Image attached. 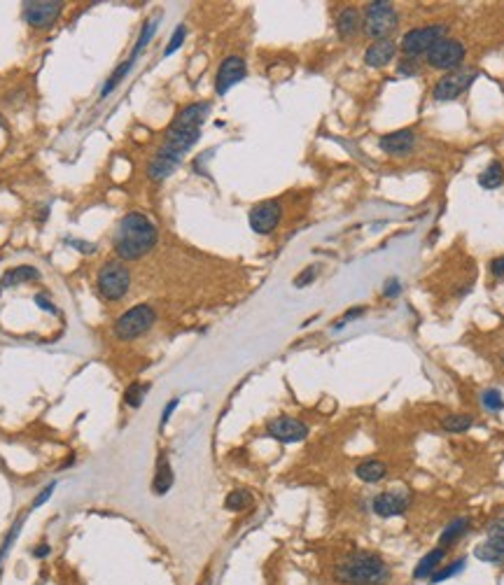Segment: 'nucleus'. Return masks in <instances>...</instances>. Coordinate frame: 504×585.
Returning a JSON list of instances; mask_svg holds the SVG:
<instances>
[{"label": "nucleus", "mask_w": 504, "mask_h": 585, "mask_svg": "<svg viewBox=\"0 0 504 585\" xmlns=\"http://www.w3.org/2000/svg\"><path fill=\"white\" fill-rule=\"evenodd\" d=\"M157 238H159V231L148 215H143V212H129V215H124L122 222H119L112 248H115L119 259H124V262H136V259L145 257L152 248H155Z\"/></svg>", "instance_id": "1"}, {"label": "nucleus", "mask_w": 504, "mask_h": 585, "mask_svg": "<svg viewBox=\"0 0 504 585\" xmlns=\"http://www.w3.org/2000/svg\"><path fill=\"white\" fill-rule=\"evenodd\" d=\"M334 578L343 585H386L390 581V567L381 555L357 550L334 569Z\"/></svg>", "instance_id": "2"}, {"label": "nucleus", "mask_w": 504, "mask_h": 585, "mask_svg": "<svg viewBox=\"0 0 504 585\" xmlns=\"http://www.w3.org/2000/svg\"><path fill=\"white\" fill-rule=\"evenodd\" d=\"M157 324V310L152 308L150 303H138L134 308H129L126 312L117 317L115 322V336L119 341H136V338H141L143 334H148V331Z\"/></svg>", "instance_id": "3"}, {"label": "nucleus", "mask_w": 504, "mask_h": 585, "mask_svg": "<svg viewBox=\"0 0 504 585\" xmlns=\"http://www.w3.org/2000/svg\"><path fill=\"white\" fill-rule=\"evenodd\" d=\"M96 287L105 301H122L129 294L131 273L122 262H105L96 275Z\"/></svg>", "instance_id": "4"}, {"label": "nucleus", "mask_w": 504, "mask_h": 585, "mask_svg": "<svg viewBox=\"0 0 504 585\" xmlns=\"http://www.w3.org/2000/svg\"><path fill=\"white\" fill-rule=\"evenodd\" d=\"M397 22H400V17H397L393 5L386 3V0H376V3L367 5L362 26H364V33H367L369 38L386 40L390 33L397 29Z\"/></svg>", "instance_id": "5"}, {"label": "nucleus", "mask_w": 504, "mask_h": 585, "mask_svg": "<svg viewBox=\"0 0 504 585\" xmlns=\"http://www.w3.org/2000/svg\"><path fill=\"white\" fill-rule=\"evenodd\" d=\"M446 35V26L443 24H432V26H420V29H411L404 33L400 47L404 51V56L418 58L420 54H427L439 40Z\"/></svg>", "instance_id": "6"}, {"label": "nucleus", "mask_w": 504, "mask_h": 585, "mask_svg": "<svg viewBox=\"0 0 504 585\" xmlns=\"http://www.w3.org/2000/svg\"><path fill=\"white\" fill-rule=\"evenodd\" d=\"M427 65L436 70H457L460 63L465 61V45L453 38H441L432 49L427 51Z\"/></svg>", "instance_id": "7"}, {"label": "nucleus", "mask_w": 504, "mask_h": 585, "mask_svg": "<svg viewBox=\"0 0 504 585\" xmlns=\"http://www.w3.org/2000/svg\"><path fill=\"white\" fill-rule=\"evenodd\" d=\"M476 77H479V70H474V68L472 70H450V72H446V75L436 82L434 91H432L434 101H439V103L455 101L457 96H462L469 86H472V82Z\"/></svg>", "instance_id": "8"}, {"label": "nucleus", "mask_w": 504, "mask_h": 585, "mask_svg": "<svg viewBox=\"0 0 504 585\" xmlns=\"http://www.w3.org/2000/svg\"><path fill=\"white\" fill-rule=\"evenodd\" d=\"M63 3L58 0H33V3H24V19L26 24L33 29H52L56 24V19L61 17Z\"/></svg>", "instance_id": "9"}, {"label": "nucleus", "mask_w": 504, "mask_h": 585, "mask_svg": "<svg viewBox=\"0 0 504 585\" xmlns=\"http://www.w3.org/2000/svg\"><path fill=\"white\" fill-rule=\"evenodd\" d=\"M267 436L276 438V441H281V443H299L308 436V424L297 420V417L281 415V417H274V420L267 424Z\"/></svg>", "instance_id": "10"}, {"label": "nucleus", "mask_w": 504, "mask_h": 585, "mask_svg": "<svg viewBox=\"0 0 504 585\" xmlns=\"http://www.w3.org/2000/svg\"><path fill=\"white\" fill-rule=\"evenodd\" d=\"M248 75V65H245V58L241 56H227L217 68L215 75V91L220 96H224L231 86H236L241 79H245Z\"/></svg>", "instance_id": "11"}, {"label": "nucleus", "mask_w": 504, "mask_h": 585, "mask_svg": "<svg viewBox=\"0 0 504 585\" xmlns=\"http://www.w3.org/2000/svg\"><path fill=\"white\" fill-rule=\"evenodd\" d=\"M281 215H283V210H281V203H278V201H262V203H257L255 208L250 210L248 219H250L252 231L267 236V234H271V231L278 227V222H281Z\"/></svg>", "instance_id": "12"}, {"label": "nucleus", "mask_w": 504, "mask_h": 585, "mask_svg": "<svg viewBox=\"0 0 504 585\" xmlns=\"http://www.w3.org/2000/svg\"><path fill=\"white\" fill-rule=\"evenodd\" d=\"M409 504H411V497L407 495V492L388 490V492H381V495L374 497V502H371V511L381 518H395V515L407 513Z\"/></svg>", "instance_id": "13"}, {"label": "nucleus", "mask_w": 504, "mask_h": 585, "mask_svg": "<svg viewBox=\"0 0 504 585\" xmlns=\"http://www.w3.org/2000/svg\"><path fill=\"white\" fill-rule=\"evenodd\" d=\"M416 145V133L411 129L393 131L381 138V150L390 157H407Z\"/></svg>", "instance_id": "14"}, {"label": "nucleus", "mask_w": 504, "mask_h": 585, "mask_svg": "<svg viewBox=\"0 0 504 585\" xmlns=\"http://www.w3.org/2000/svg\"><path fill=\"white\" fill-rule=\"evenodd\" d=\"M397 54V45L393 40H374L369 45V49L364 51V63L369 68H386L388 63H393V58Z\"/></svg>", "instance_id": "15"}, {"label": "nucleus", "mask_w": 504, "mask_h": 585, "mask_svg": "<svg viewBox=\"0 0 504 585\" xmlns=\"http://www.w3.org/2000/svg\"><path fill=\"white\" fill-rule=\"evenodd\" d=\"M474 557L488 564H502L504 562V538L500 536H488L486 541H481L474 548Z\"/></svg>", "instance_id": "16"}, {"label": "nucleus", "mask_w": 504, "mask_h": 585, "mask_svg": "<svg viewBox=\"0 0 504 585\" xmlns=\"http://www.w3.org/2000/svg\"><path fill=\"white\" fill-rule=\"evenodd\" d=\"M173 481H175V476H173V469H171V462H168V457H166V453H162L157 460L155 478H152V492L159 497L166 495V492L173 488Z\"/></svg>", "instance_id": "17"}, {"label": "nucleus", "mask_w": 504, "mask_h": 585, "mask_svg": "<svg viewBox=\"0 0 504 585\" xmlns=\"http://www.w3.org/2000/svg\"><path fill=\"white\" fill-rule=\"evenodd\" d=\"M446 557V548H432L430 553H425L420 557V562H418V567L414 569V578L416 581H425V578H430L434 574L436 569H439V564L441 560Z\"/></svg>", "instance_id": "18"}, {"label": "nucleus", "mask_w": 504, "mask_h": 585, "mask_svg": "<svg viewBox=\"0 0 504 585\" xmlns=\"http://www.w3.org/2000/svg\"><path fill=\"white\" fill-rule=\"evenodd\" d=\"M360 26H362V17L355 8H343L339 12V17H336V33H339L343 40L353 38L355 33L360 31Z\"/></svg>", "instance_id": "19"}, {"label": "nucleus", "mask_w": 504, "mask_h": 585, "mask_svg": "<svg viewBox=\"0 0 504 585\" xmlns=\"http://www.w3.org/2000/svg\"><path fill=\"white\" fill-rule=\"evenodd\" d=\"M469 527H472V520H469V518H455V520H450V522L446 524V527H443V531H441L439 546H441V548L453 546V543H457L462 536L467 534Z\"/></svg>", "instance_id": "20"}, {"label": "nucleus", "mask_w": 504, "mask_h": 585, "mask_svg": "<svg viewBox=\"0 0 504 585\" xmlns=\"http://www.w3.org/2000/svg\"><path fill=\"white\" fill-rule=\"evenodd\" d=\"M355 476L360 478L362 483H378L388 476V467L381 460H367V462L357 464Z\"/></svg>", "instance_id": "21"}, {"label": "nucleus", "mask_w": 504, "mask_h": 585, "mask_svg": "<svg viewBox=\"0 0 504 585\" xmlns=\"http://www.w3.org/2000/svg\"><path fill=\"white\" fill-rule=\"evenodd\" d=\"M40 278V271L33 269V266H17L15 271H10V273L3 275V280H0V291L8 289V287H15L19 282H29V280H38Z\"/></svg>", "instance_id": "22"}, {"label": "nucleus", "mask_w": 504, "mask_h": 585, "mask_svg": "<svg viewBox=\"0 0 504 585\" xmlns=\"http://www.w3.org/2000/svg\"><path fill=\"white\" fill-rule=\"evenodd\" d=\"M504 182V168L500 161L488 163V168L479 175V184L483 189H497Z\"/></svg>", "instance_id": "23"}, {"label": "nucleus", "mask_w": 504, "mask_h": 585, "mask_svg": "<svg viewBox=\"0 0 504 585\" xmlns=\"http://www.w3.org/2000/svg\"><path fill=\"white\" fill-rule=\"evenodd\" d=\"M474 424V417L472 415H465V413H457V415H446L441 420V427L450 431V434H462V431L472 429Z\"/></svg>", "instance_id": "24"}, {"label": "nucleus", "mask_w": 504, "mask_h": 585, "mask_svg": "<svg viewBox=\"0 0 504 585\" xmlns=\"http://www.w3.org/2000/svg\"><path fill=\"white\" fill-rule=\"evenodd\" d=\"M152 385L150 383H134V385H129L124 392V401H126V406H131V408H138L143 403V399L145 394L150 392Z\"/></svg>", "instance_id": "25"}, {"label": "nucleus", "mask_w": 504, "mask_h": 585, "mask_svg": "<svg viewBox=\"0 0 504 585\" xmlns=\"http://www.w3.org/2000/svg\"><path fill=\"white\" fill-rule=\"evenodd\" d=\"M462 569H465V557H460V560H455V562L446 564V567H439V569L434 571L432 576L427 578V581L432 583V585H436V583L446 581V578H453V576H457V574H460Z\"/></svg>", "instance_id": "26"}, {"label": "nucleus", "mask_w": 504, "mask_h": 585, "mask_svg": "<svg viewBox=\"0 0 504 585\" xmlns=\"http://www.w3.org/2000/svg\"><path fill=\"white\" fill-rule=\"evenodd\" d=\"M252 504V495L248 490H234L229 492V497L224 499V508L227 511H243Z\"/></svg>", "instance_id": "27"}, {"label": "nucleus", "mask_w": 504, "mask_h": 585, "mask_svg": "<svg viewBox=\"0 0 504 585\" xmlns=\"http://www.w3.org/2000/svg\"><path fill=\"white\" fill-rule=\"evenodd\" d=\"M481 403H483V408L490 410V413H500V410H504V399H502L500 390H486L481 394Z\"/></svg>", "instance_id": "28"}, {"label": "nucleus", "mask_w": 504, "mask_h": 585, "mask_svg": "<svg viewBox=\"0 0 504 585\" xmlns=\"http://www.w3.org/2000/svg\"><path fill=\"white\" fill-rule=\"evenodd\" d=\"M184 38H187V26H184V24H178L175 31H173V35H171V40H168V45H166V49H164V56L175 54V51L182 47Z\"/></svg>", "instance_id": "29"}, {"label": "nucleus", "mask_w": 504, "mask_h": 585, "mask_svg": "<svg viewBox=\"0 0 504 585\" xmlns=\"http://www.w3.org/2000/svg\"><path fill=\"white\" fill-rule=\"evenodd\" d=\"M397 72L404 77H414L420 72V61L418 58H411V56H404L400 63H397Z\"/></svg>", "instance_id": "30"}, {"label": "nucleus", "mask_w": 504, "mask_h": 585, "mask_svg": "<svg viewBox=\"0 0 504 585\" xmlns=\"http://www.w3.org/2000/svg\"><path fill=\"white\" fill-rule=\"evenodd\" d=\"M317 278V269L315 266H308V269H304L299 275L294 278V287H306V285H310Z\"/></svg>", "instance_id": "31"}, {"label": "nucleus", "mask_w": 504, "mask_h": 585, "mask_svg": "<svg viewBox=\"0 0 504 585\" xmlns=\"http://www.w3.org/2000/svg\"><path fill=\"white\" fill-rule=\"evenodd\" d=\"M54 490H56V483H54V481H52L49 485H45V488L40 490V495L36 497V499H33V506H31V508H38V506H42V504L47 502L49 497H52V492H54Z\"/></svg>", "instance_id": "32"}, {"label": "nucleus", "mask_w": 504, "mask_h": 585, "mask_svg": "<svg viewBox=\"0 0 504 585\" xmlns=\"http://www.w3.org/2000/svg\"><path fill=\"white\" fill-rule=\"evenodd\" d=\"M400 280L397 278H390V280H386V285H383V296L386 298H395V296H400Z\"/></svg>", "instance_id": "33"}, {"label": "nucleus", "mask_w": 504, "mask_h": 585, "mask_svg": "<svg viewBox=\"0 0 504 585\" xmlns=\"http://www.w3.org/2000/svg\"><path fill=\"white\" fill-rule=\"evenodd\" d=\"M178 399H171L168 403H166V408H164V413H162V420H159V429H164L166 424H168V420H171V415L175 413V408H178Z\"/></svg>", "instance_id": "34"}, {"label": "nucleus", "mask_w": 504, "mask_h": 585, "mask_svg": "<svg viewBox=\"0 0 504 585\" xmlns=\"http://www.w3.org/2000/svg\"><path fill=\"white\" fill-rule=\"evenodd\" d=\"M19 527H22V520H19L15 527H12V531L8 534V538H5V543H3V548H0V562H3V557L8 555V550H10V546H12V541H15V538L19 536Z\"/></svg>", "instance_id": "35"}, {"label": "nucleus", "mask_w": 504, "mask_h": 585, "mask_svg": "<svg viewBox=\"0 0 504 585\" xmlns=\"http://www.w3.org/2000/svg\"><path fill=\"white\" fill-rule=\"evenodd\" d=\"M362 312H364V308H353V310H348L346 315L341 317V320H336V322H334V329H343L350 320H355V317H360Z\"/></svg>", "instance_id": "36"}, {"label": "nucleus", "mask_w": 504, "mask_h": 585, "mask_svg": "<svg viewBox=\"0 0 504 585\" xmlns=\"http://www.w3.org/2000/svg\"><path fill=\"white\" fill-rule=\"evenodd\" d=\"M490 273L495 278H502L504 275V255L502 257H495L493 262H490Z\"/></svg>", "instance_id": "37"}, {"label": "nucleus", "mask_w": 504, "mask_h": 585, "mask_svg": "<svg viewBox=\"0 0 504 585\" xmlns=\"http://www.w3.org/2000/svg\"><path fill=\"white\" fill-rule=\"evenodd\" d=\"M488 536H500V538H504V518H500V520H495V522H490Z\"/></svg>", "instance_id": "38"}, {"label": "nucleus", "mask_w": 504, "mask_h": 585, "mask_svg": "<svg viewBox=\"0 0 504 585\" xmlns=\"http://www.w3.org/2000/svg\"><path fill=\"white\" fill-rule=\"evenodd\" d=\"M36 303L40 305V310H45V312H56L54 303H52L45 294H36Z\"/></svg>", "instance_id": "39"}, {"label": "nucleus", "mask_w": 504, "mask_h": 585, "mask_svg": "<svg viewBox=\"0 0 504 585\" xmlns=\"http://www.w3.org/2000/svg\"><path fill=\"white\" fill-rule=\"evenodd\" d=\"M49 553H52V546H49V543H40L38 548H33V550H31V555H33V557H38V560H45V557H47Z\"/></svg>", "instance_id": "40"}, {"label": "nucleus", "mask_w": 504, "mask_h": 585, "mask_svg": "<svg viewBox=\"0 0 504 585\" xmlns=\"http://www.w3.org/2000/svg\"><path fill=\"white\" fill-rule=\"evenodd\" d=\"M70 245H75V248H79V252H84V255H91V252H96V245H91V243H82V241H68Z\"/></svg>", "instance_id": "41"}, {"label": "nucleus", "mask_w": 504, "mask_h": 585, "mask_svg": "<svg viewBox=\"0 0 504 585\" xmlns=\"http://www.w3.org/2000/svg\"><path fill=\"white\" fill-rule=\"evenodd\" d=\"M203 585H210V581H208V583H203Z\"/></svg>", "instance_id": "42"}]
</instances>
